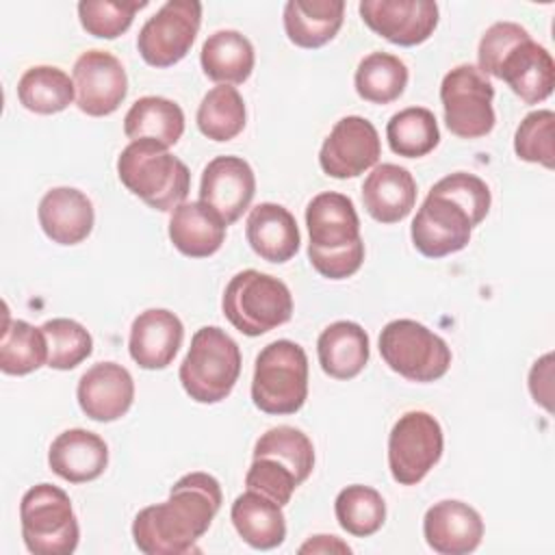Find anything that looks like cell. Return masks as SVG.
Wrapping results in <instances>:
<instances>
[{"mask_svg": "<svg viewBox=\"0 0 555 555\" xmlns=\"http://www.w3.org/2000/svg\"><path fill=\"white\" fill-rule=\"evenodd\" d=\"M221 486L208 473L180 477L169 499L143 507L132 520V538L145 555H184L208 531L221 509Z\"/></svg>", "mask_w": 555, "mask_h": 555, "instance_id": "1", "label": "cell"}, {"mask_svg": "<svg viewBox=\"0 0 555 555\" xmlns=\"http://www.w3.org/2000/svg\"><path fill=\"white\" fill-rule=\"evenodd\" d=\"M492 204L488 184L473 173L455 171L438 180L412 219L410 236L427 258H444L470 243Z\"/></svg>", "mask_w": 555, "mask_h": 555, "instance_id": "2", "label": "cell"}, {"mask_svg": "<svg viewBox=\"0 0 555 555\" xmlns=\"http://www.w3.org/2000/svg\"><path fill=\"white\" fill-rule=\"evenodd\" d=\"M117 176L132 195L160 212L184 204L191 191L189 167L152 139L130 141L121 150Z\"/></svg>", "mask_w": 555, "mask_h": 555, "instance_id": "3", "label": "cell"}, {"mask_svg": "<svg viewBox=\"0 0 555 555\" xmlns=\"http://www.w3.org/2000/svg\"><path fill=\"white\" fill-rule=\"evenodd\" d=\"M241 375V349L217 325L199 327L180 364L178 377L184 392L197 403H219L236 386Z\"/></svg>", "mask_w": 555, "mask_h": 555, "instance_id": "4", "label": "cell"}, {"mask_svg": "<svg viewBox=\"0 0 555 555\" xmlns=\"http://www.w3.org/2000/svg\"><path fill=\"white\" fill-rule=\"evenodd\" d=\"M221 310L241 334L262 336L291 321L293 295L282 280L256 269H245L228 282Z\"/></svg>", "mask_w": 555, "mask_h": 555, "instance_id": "5", "label": "cell"}, {"mask_svg": "<svg viewBox=\"0 0 555 555\" xmlns=\"http://www.w3.org/2000/svg\"><path fill=\"white\" fill-rule=\"evenodd\" d=\"M308 399V356L301 345L280 338L256 356L251 401L264 414H295Z\"/></svg>", "mask_w": 555, "mask_h": 555, "instance_id": "6", "label": "cell"}, {"mask_svg": "<svg viewBox=\"0 0 555 555\" xmlns=\"http://www.w3.org/2000/svg\"><path fill=\"white\" fill-rule=\"evenodd\" d=\"M22 538L35 555H69L78 546L80 529L65 490L37 483L20 501Z\"/></svg>", "mask_w": 555, "mask_h": 555, "instance_id": "7", "label": "cell"}, {"mask_svg": "<svg viewBox=\"0 0 555 555\" xmlns=\"http://www.w3.org/2000/svg\"><path fill=\"white\" fill-rule=\"evenodd\" d=\"M382 360L401 377L418 384L440 379L451 366L449 345L414 319H395L379 334Z\"/></svg>", "mask_w": 555, "mask_h": 555, "instance_id": "8", "label": "cell"}, {"mask_svg": "<svg viewBox=\"0 0 555 555\" xmlns=\"http://www.w3.org/2000/svg\"><path fill=\"white\" fill-rule=\"evenodd\" d=\"M492 100L494 87L475 65H457L442 78L444 124L460 139H479L492 132L496 124Z\"/></svg>", "mask_w": 555, "mask_h": 555, "instance_id": "9", "label": "cell"}, {"mask_svg": "<svg viewBox=\"0 0 555 555\" xmlns=\"http://www.w3.org/2000/svg\"><path fill=\"white\" fill-rule=\"evenodd\" d=\"M440 423L423 410L399 416L388 436V468L399 486H416L442 457Z\"/></svg>", "mask_w": 555, "mask_h": 555, "instance_id": "10", "label": "cell"}, {"mask_svg": "<svg viewBox=\"0 0 555 555\" xmlns=\"http://www.w3.org/2000/svg\"><path fill=\"white\" fill-rule=\"evenodd\" d=\"M202 24V2L169 0L139 30L137 50L152 67H171L182 61Z\"/></svg>", "mask_w": 555, "mask_h": 555, "instance_id": "11", "label": "cell"}, {"mask_svg": "<svg viewBox=\"0 0 555 555\" xmlns=\"http://www.w3.org/2000/svg\"><path fill=\"white\" fill-rule=\"evenodd\" d=\"M76 106L89 117L115 113L128 95V76L117 56L106 50L82 52L72 69Z\"/></svg>", "mask_w": 555, "mask_h": 555, "instance_id": "12", "label": "cell"}, {"mask_svg": "<svg viewBox=\"0 0 555 555\" xmlns=\"http://www.w3.org/2000/svg\"><path fill=\"white\" fill-rule=\"evenodd\" d=\"M382 156V141L375 126L360 117L347 115L336 121L321 145L319 165L330 178H356L369 171Z\"/></svg>", "mask_w": 555, "mask_h": 555, "instance_id": "13", "label": "cell"}, {"mask_svg": "<svg viewBox=\"0 0 555 555\" xmlns=\"http://www.w3.org/2000/svg\"><path fill=\"white\" fill-rule=\"evenodd\" d=\"M358 11L375 35L403 48L427 41L438 26V4L431 0H362Z\"/></svg>", "mask_w": 555, "mask_h": 555, "instance_id": "14", "label": "cell"}, {"mask_svg": "<svg viewBox=\"0 0 555 555\" xmlns=\"http://www.w3.org/2000/svg\"><path fill=\"white\" fill-rule=\"evenodd\" d=\"M256 195V176L241 156H217L204 171L199 182V202L210 206L225 225H232L249 208Z\"/></svg>", "mask_w": 555, "mask_h": 555, "instance_id": "15", "label": "cell"}, {"mask_svg": "<svg viewBox=\"0 0 555 555\" xmlns=\"http://www.w3.org/2000/svg\"><path fill=\"white\" fill-rule=\"evenodd\" d=\"M80 410L98 423L121 418L134 401V379L117 362H98L82 373L76 388Z\"/></svg>", "mask_w": 555, "mask_h": 555, "instance_id": "16", "label": "cell"}, {"mask_svg": "<svg viewBox=\"0 0 555 555\" xmlns=\"http://www.w3.org/2000/svg\"><path fill=\"white\" fill-rule=\"evenodd\" d=\"M423 535L427 546L440 555H468L481 544L483 520L468 503L447 499L425 512Z\"/></svg>", "mask_w": 555, "mask_h": 555, "instance_id": "17", "label": "cell"}, {"mask_svg": "<svg viewBox=\"0 0 555 555\" xmlns=\"http://www.w3.org/2000/svg\"><path fill=\"white\" fill-rule=\"evenodd\" d=\"M182 338L184 325L171 310L150 308L132 321L128 351L141 369L158 371L173 362Z\"/></svg>", "mask_w": 555, "mask_h": 555, "instance_id": "18", "label": "cell"}, {"mask_svg": "<svg viewBox=\"0 0 555 555\" xmlns=\"http://www.w3.org/2000/svg\"><path fill=\"white\" fill-rule=\"evenodd\" d=\"M37 219L43 234L59 245L82 243L95 221L91 199L74 186L50 189L37 208Z\"/></svg>", "mask_w": 555, "mask_h": 555, "instance_id": "19", "label": "cell"}, {"mask_svg": "<svg viewBox=\"0 0 555 555\" xmlns=\"http://www.w3.org/2000/svg\"><path fill=\"white\" fill-rule=\"evenodd\" d=\"M525 104L544 102L555 87V63L551 52L531 37L509 50L499 76Z\"/></svg>", "mask_w": 555, "mask_h": 555, "instance_id": "20", "label": "cell"}, {"mask_svg": "<svg viewBox=\"0 0 555 555\" xmlns=\"http://www.w3.org/2000/svg\"><path fill=\"white\" fill-rule=\"evenodd\" d=\"M48 464L54 475L69 483H87L98 479L108 464L106 442L82 427L59 434L48 451Z\"/></svg>", "mask_w": 555, "mask_h": 555, "instance_id": "21", "label": "cell"}, {"mask_svg": "<svg viewBox=\"0 0 555 555\" xmlns=\"http://www.w3.org/2000/svg\"><path fill=\"white\" fill-rule=\"evenodd\" d=\"M306 225L312 249L332 251L356 243L360 236V219L353 202L336 191L319 193L306 208Z\"/></svg>", "mask_w": 555, "mask_h": 555, "instance_id": "22", "label": "cell"}, {"mask_svg": "<svg viewBox=\"0 0 555 555\" xmlns=\"http://www.w3.org/2000/svg\"><path fill=\"white\" fill-rule=\"evenodd\" d=\"M362 204L375 221L399 223L416 204V180L405 167L382 163L362 184Z\"/></svg>", "mask_w": 555, "mask_h": 555, "instance_id": "23", "label": "cell"}, {"mask_svg": "<svg viewBox=\"0 0 555 555\" xmlns=\"http://www.w3.org/2000/svg\"><path fill=\"white\" fill-rule=\"evenodd\" d=\"M245 236L249 247L267 262H286L299 251V228L293 212L280 204L262 202L247 215Z\"/></svg>", "mask_w": 555, "mask_h": 555, "instance_id": "24", "label": "cell"}, {"mask_svg": "<svg viewBox=\"0 0 555 555\" xmlns=\"http://www.w3.org/2000/svg\"><path fill=\"white\" fill-rule=\"evenodd\" d=\"M225 228L223 219L204 202H184L171 212L169 238L180 254L208 258L221 249Z\"/></svg>", "mask_w": 555, "mask_h": 555, "instance_id": "25", "label": "cell"}, {"mask_svg": "<svg viewBox=\"0 0 555 555\" xmlns=\"http://www.w3.org/2000/svg\"><path fill=\"white\" fill-rule=\"evenodd\" d=\"M343 17V0H288L282 13L286 37L306 50L330 43L338 35Z\"/></svg>", "mask_w": 555, "mask_h": 555, "instance_id": "26", "label": "cell"}, {"mask_svg": "<svg viewBox=\"0 0 555 555\" xmlns=\"http://www.w3.org/2000/svg\"><path fill=\"white\" fill-rule=\"evenodd\" d=\"M369 334L353 321L330 323L317 340L319 364L334 379H353L369 362Z\"/></svg>", "mask_w": 555, "mask_h": 555, "instance_id": "27", "label": "cell"}, {"mask_svg": "<svg viewBox=\"0 0 555 555\" xmlns=\"http://www.w3.org/2000/svg\"><path fill=\"white\" fill-rule=\"evenodd\" d=\"M230 518L236 533L251 548L269 551L280 546L286 538V518L282 514V505L256 490H247L234 499Z\"/></svg>", "mask_w": 555, "mask_h": 555, "instance_id": "28", "label": "cell"}, {"mask_svg": "<svg viewBox=\"0 0 555 555\" xmlns=\"http://www.w3.org/2000/svg\"><path fill=\"white\" fill-rule=\"evenodd\" d=\"M199 63L210 80L219 85H241L251 76L256 54L245 35L225 28L208 35L199 52Z\"/></svg>", "mask_w": 555, "mask_h": 555, "instance_id": "29", "label": "cell"}, {"mask_svg": "<svg viewBox=\"0 0 555 555\" xmlns=\"http://www.w3.org/2000/svg\"><path fill=\"white\" fill-rule=\"evenodd\" d=\"M124 132L130 141L152 139L163 147H171L184 132V113L173 100L145 95L128 108L124 117Z\"/></svg>", "mask_w": 555, "mask_h": 555, "instance_id": "30", "label": "cell"}, {"mask_svg": "<svg viewBox=\"0 0 555 555\" xmlns=\"http://www.w3.org/2000/svg\"><path fill=\"white\" fill-rule=\"evenodd\" d=\"M20 104L37 115H54L65 111L74 98V80L54 65L28 67L17 82Z\"/></svg>", "mask_w": 555, "mask_h": 555, "instance_id": "31", "label": "cell"}, {"mask_svg": "<svg viewBox=\"0 0 555 555\" xmlns=\"http://www.w3.org/2000/svg\"><path fill=\"white\" fill-rule=\"evenodd\" d=\"M48 364V340L41 327L28 321L4 317L0 334V371L7 375H28Z\"/></svg>", "mask_w": 555, "mask_h": 555, "instance_id": "32", "label": "cell"}, {"mask_svg": "<svg viewBox=\"0 0 555 555\" xmlns=\"http://www.w3.org/2000/svg\"><path fill=\"white\" fill-rule=\"evenodd\" d=\"M408 76V67L399 56L388 52H371L358 63L353 85L364 102L390 104L405 91Z\"/></svg>", "mask_w": 555, "mask_h": 555, "instance_id": "33", "label": "cell"}, {"mask_svg": "<svg viewBox=\"0 0 555 555\" xmlns=\"http://www.w3.org/2000/svg\"><path fill=\"white\" fill-rule=\"evenodd\" d=\"M245 102L236 87L217 85L212 87L197 106V128L204 137L212 141H232L245 128Z\"/></svg>", "mask_w": 555, "mask_h": 555, "instance_id": "34", "label": "cell"}, {"mask_svg": "<svg viewBox=\"0 0 555 555\" xmlns=\"http://www.w3.org/2000/svg\"><path fill=\"white\" fill-rule=\"evenodd\" d=\"M386 139L390 150L403 158L427 156L440 143L436 115L425 106H408L390 117Z\"/></svg>", "mask_w": 555, "mask_h": 555, "instance_id": "35", "label": "cell"}, {"mask_svg": "<svg viewBox=\"0 0 555 555\" xmlns=\"http://www.w3.org/2000/svg\"><path fill=\"white\" fill-rule=\"evenodd\" d=\"M334 514L347 533L356 538H369L382 529L386 520V503L375 488L353 483L338 492L334 501Z\"/></svg>", "mask_w": 555, "mask_h": 555, "instance_id": "36", "label": "cell"}, {"mask_svg": "<svg viewBox=\"0 0 555 555\" xmlns=\"http://www.w3.org/2000/svg\"><path fill=\"white\" fill-rule=\"evenodd\" d=\"M254 457H273L291 468L304 483L314 468L312 440L297 427L278 425L267 429L254 444Z\"/></svg>", "mask_w": 555, "mask_h": 555, "instance_id": "37", "label": "cell"}, {"mask_svg": "<svg viewBox=\"0 0 555 555\" xmlns=\"http://www.w3.org/2000/svg\"><path fill=\"white\" fill-rule=\"evenodd\" d=\"M48 340V366L72 371L93 351V338L85 325L74 319H50L41 325Z\"/></svg>", "mask_w": 555, "mask_h": 555, "instance_id": "38", "label": "cell"}, {"mask_svg": "<svg viewBox=\"0 0 555 555\" xmlns=\"http://www.w3.org/2000/svg\"><path fill=\"white\" fill-rule=\"evenodd\" d=\"M143 7H147L145 0H82L78 2V20L89 35L100 39H115L130 28L134 13Z\"/></svg>", "mask_w": 555, "mask_h": 555, "instance_id": "39", "label": "cell"}, {"mask_svg": "<svg viewBox=\"0 0 555 555\" xmlns=\"http://www.w3.org/2000/svg\"><path fill=\"white\" fill-rule=\"evenodd\" d=\"M553 126L555 115L548 108L529 113L516 128L514 152L520 160L538 163L546 169L555 167V147H553Z\"/></svg>", "mask_w": 555, "mask_h": 555, "instance_id": "40", "label": "cell"}, {"mask_svg": "<svg viewBox=\"0 0 555 555\" xmlns=\"http://www.w3.org/2000/svg\"><path fill=\"white\" fill-rule=\"evenodd\" d=\"M245 486H247V490H256L284 507L291 501L297 486H301V481L297 479V475L291 468H286L278 460L254 457V462L245 475Z\"/></svg>", "mask_w": 555, "mask_h": 555, "instance_id": "41", "label": "cell"}, {"mask_svg": "<svg viewBox=\"0 0 555 555\" xmlns=\"http://www.w3.org/2000/svg\"><path fill=\"white\" fill-rule=\"evenodd\" d=\"M529 30L516 22H496L492 24L479 39L477 48V63L479 72L486 76H499V67L503 59L509 54L514 46L529 39Z\"/></svg>", "mask_w": 555, "mask_h": 555, "instance_id": "42", "label": "cell"}, {"mask_svg": "<svg viewBox=\"0 0 555 555\" xmlns=\"http://www.w3.org/2000/svg\"><path fill=\"white\" fill-rule=\"evenodd\" d=\"M308 258L310 264L314 267L317 273H321L327 280H345L351 278L364 262V241L358 238L356 243L343 247V249H332V251H321L308 247Z\"/></svg>", "mask_w": 555, "mask_h": 555, "instance_id": "43", "label": "cell"}, {"mask_svg": "<svg viewBox=\"0 0 555 555\" xmlns=\"http://www.w3.org/2000/svg\"><path fill=\"white\" fill-rule=\"evenodd\" d=\"M551 362H553V356L546 353L540 360H535V364L531 366V373H529L531 397H533L535 403H540L548 412L553 410V405H551V395H553V388H551L553 366H551Z\"/></svg>", "mask_w": 555, "mask_h": 555, "instance_id": "44", "label": "cell"}, {"mask_svg": "<svg viewBox=\"0 0 555 555\" xmlns=\"http://www.w3.org/2000/svg\"><path fill=\"white\" fill-rule=\"evenodd\" d=\"M299 553H351V548L336 535H312L299 546Z\"/></svg>", "mask_w": 555, "mask_h": 555, "instance_id": "45", "label": "cell"}]
</instances>
